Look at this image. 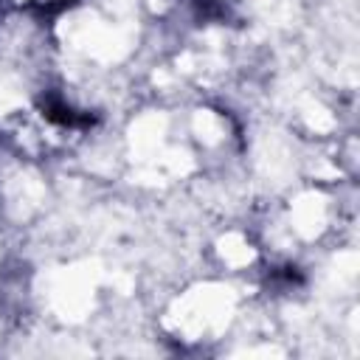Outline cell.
<instances>
[{
	"label": "cell",
	"mask_w": 360,
	"mask_h": 360,
	"mask_svg": "<svg viewBox=\"0 0 360 360\" xmlns=\"http://www.w3.org/2000/svg\"><path fill=\"white\" fill-rule=\"evenodd\" d=\"M42 115H45L48 121H53V124H62V127H87V124H93L90 115H79L76 110L65 107V104L56 101V98L42 101Z\"/></svg>",
	"instance_id": "1"
}]
</instances>
